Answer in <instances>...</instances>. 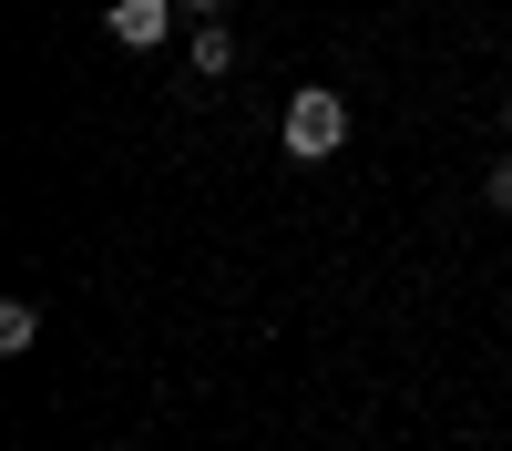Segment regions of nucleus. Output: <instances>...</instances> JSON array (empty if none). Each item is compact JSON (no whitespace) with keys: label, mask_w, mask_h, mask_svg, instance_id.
Returning a JSON list of instances; mask_svg holds the SVG:
<instances>
[{"label":"nucleus","mask_w":512,"mask_h":451,"mask_svg":"<svg viewBox=\"0 0 512 451\" xmlns=\"http://www.w3.org/2000/svg\"><path fill=\"white\" fill-rule=\"evenodd\" d=\"M277 144H287L297 164H328L338 144H349V93H328V82H297L287 113H277Z\"/></svg>","instance_id":"obj_1"},{"label":"nucleus","mask_w":512,"mask_h":451,"mask_svg":"<svg viewBox=\"0 0 512 451\" xmlns=\"http://www.w3.org/2000/svg\"><path fill=\"white\" fill-rule=\"evenodd\" d=\"M175 0H113V11H103V31L123 41V52H164V41H175Z\"/></svg>","instance_id":"obj_2"},{"label":"nucleus","mask_w":512,"mask_h":451,"mask_svg":"<svg viewBox=\"0 0 512 451\" xmlns=\"http://www.w3.org/2000/svg\"><path fill=\"white\" fill-rule=\"evenodd\" d=\"M185 62H195V82H226V72H236V31H226V21H195V31H185Z\"/></svg>","instance_id":"obj_3"},{"label":"nucleus","mask_w":512,"mask_h":451,"mask_svg":"<svg viewBox=\"0 0 512 451\" xmlns=\"http://www.w3.org/2000/svg\"><path fill=\"white\" fill-rule=\"evenodd\" d=\"M0 349H11V359H21V349H41V308H31V298L0 308Z\"/></svg>","instance_id":"obj_4"},{"label":"nucleus","mask_w":512,"mask_h":451,"mask_svg":"<svg viewBox=\"0 0 512 451\" xmlns=\"http://www.w3.org/2000/svg\"><path fill=\"white\" fill-rule=\"evenodd\" d=\"M482 195H492V205H502V216H512V154L492 164V185H482Z\"/></svg>","instance_id":"obj_5"},{"label":"nucleus","mask_w":512,"mask_h":451,"mask_svg":"<svg viewBox=\"0 0 512 451\" xmlns=\"http://www.w3.org/2000/svg\"><path fill=\"white\" fill-rule=\"evenodd\" d=\"M175 11H185V21H226V0H175Z\"/></svg>","instance_id":"obj_6"},{"label":"nucleus","mask_w":512,"mask_h":451,"mask_svg":"<svg viewBox=\"0 0 512 451\" xmlns=\"http://www.w3.org/2000/svg\"><path fill=\"white\" fill-rule=\"evenodd\" d=\"M502 134H512V93H502Z\"/></svg>","instance_id":"obj_7"},{"label":"nucleus","mask_w":512,"mask_h":451,"mask_svg":"<svg viewBox=\"0 0 512 451\" xmlns=\"http://www.w3.org/2000/svg\"><path fill=\"white\" fill-rule=\"evenodd\" d=\"M113 451H144V441H113Z\"/></svg>","instance_id":"obj_8"}]
</instances>
